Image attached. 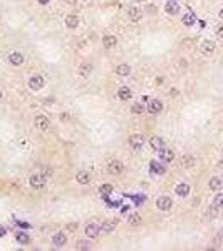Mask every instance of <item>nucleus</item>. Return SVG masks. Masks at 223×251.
<instances>
[{"label": "nucleus", "mask_w": 223, "mask_h": 251, "mask_svg": "<svg viewBox=\"0 0 223 251\" xmlns=\"http://www.w3.org/2000/svg\"><path fill=\"white\" fill-rule=\"evenodd\" d=\"M181 22H183V25H186V27H191L193 24H195V17H193L191 14H186L183 19H181Z\"/></svg>", "instance_id": "nucleus-28"}, {"label": "nucleus", "mask_w": 223, "mask_h": 251, "mask_svg": "<svg viewBox=\"0 0 223 251\" xmlns=\"http://www.w3.org/2000/svg\"><path fill=\"white\" fill-rule=\"evenodd\" d=\"M181 166H183L185 169L193 167V166H195V158H193V156H190V154L183 156V158H181Z\"/></svg>", "instance_id": "nucleus-23"}, {"label": "nucleus", "mask_w": 223, "mask_h": 251, "mask_svg": "<svg viewBox=\"0 0 223 251\" xmlns=\"http://www.w3.org/2000/svg\"><path fill=\"white\" fill-rule=\"evenodd\" d=\"M49 2H51V0H39V3H40V5H47Z\"/></svg>", "instance_id": "nucleus-37"}, {"label": "nucleus", "mask_w": 223, "mask_h": 251, "mask_svg": "<svg viewBox=\"0 0 223 251\" xmlns=\"http://www.w3.org/2000/svg\"><path fill=\"white\" fill-rule=\"evenodd\" d=\"M45 85V80L42 76H32L30 79H29V87L32 90H40Z\"/></svg>", "instance_id": "nucleus-4"}, {"label": "nucleus", "mask_w": 223, "mask_h": 251, "mask_svg": "<svg viewBox=\"0 0 223 251\" xmlns=\"http://www.w3.org/2000/svg\"><path fill=\"white\" fill-rule=\"evenodd\" d=\"M146 107H144V102H133V106H131V112L133 114H143Z\"/></svg>", "instance_id": "nucleus-26"}, {"label": "nucleus", "mask_w": 223, "mask_h": 251, "mask_svg": "<svg viewBox=\"0 0 223 251\" xmlns=\"http://www.w3.org/2000/svg\"><path fill=\"white\" fill-rule=\"evenodd\" d=\"M15 238H17V241L20 243V245H27L29 243V236L25 233H22V231H19L17 234H15Z\"/></svg>", "instance_id": "nucleus-29"}, {"label": "nucleus", "mask_w": 223, "mask_h": 251, "mask_svg": "<svg viewBox=\"0 0 223 251\" xmlns=\"http://www.w3.org/2000/svg\"><path fill=\"white\" fill-rule=\"evenodd\" d=\"M123 169H124V166H123L121 161H111L109 164H107V171H109L111 174H114V176H119L123 172Z\"/></svg>", "instance_id": "nucleus-9"}, {"label": "nucleus", "mask_w": 223, "mask_h": 251, "mask_svg": "<svg viewBox=\"0 0 223 251\" xmlns=\"http://www.w3.org/2000/svg\"><path fill=\"white\" fill-rule=\"evenodd\" d=\"M116 74H118V76L126 77V76H129V74H131V67L127 64H119L116 67Z\"/></svg>", "instance_id": "nucleus-24"}, {"label": "nucleus", "mask_w": 223, "mask_h": 251, "mask_svg": "<svg viewBox=\"0 0 223 251\" xmlns=\"http://www.w3.org/2000/svg\"><path fill=\"white\" fill-rule=\"evenodd\" d=\"M141 221H143L141 214H138V213H133V214L129 216V219H127V223H129L131 226H138V224H141Z\"/></svg>", "instance_id": "nucleus-27"}, {"label": "nucleus", "mask_w": 223, "mask_h": 251, "mask_svg": "<svg viewBox=\"0 0 223 251\" xmlns=\"http://www.w3.org/2000/svg\"><path fill=\"white\" fill-rule=\"evenodd\" d=\"M149 144H151V147L154 151H161L164 147V141L159 137V136H151V137H149Z\"/></svg>", "instance_id": "nucleus-15"}, {"label": "nucleus", "mask_w": 223, "mask_h": 251, "mask_svg": "<svg viewBox=\"0 0 223 251\" xmlns=\"http://www.w3.org/2000/svg\"><path fill=\"white\" fill-rule=\"evenodd\" d=\"M34 126L40 131H47L49 127H51V121L45 116H40L39 114V116H35V119H34Z\"/></svg>", "instance_id": "nucleus-5"}, {"label": "nucleus", "mask_w": 223, "mask_h": 251, "mask_svg": "<svg viewBox=\"0 0 223 251\" xmlns=\"http://www.w3.org/2000/svg\"><path fill=\"white\" fill-rule=\"evenodd\" d=\"M116 223H118V221H104V223L101 224V231H104V233L114 231V228H116Z\"/></svg>", "instance_id": "nucleus-25"}, {"label": "nucleus", "mask_w": 223, "mask_h": 251, "mask_svg": "<svg viewBox=\"0 0 223 251\" xmlns=\"http://www.w3.org/2000/svg\"><path fill=\"white\" fill-rule=\"evenodd\" d=\"M176 194H178L180 197H186L188 194H190V186L186 183H181V184H178V186H176Z\"/></svg>", "instance_id": "nucleus-19"}, {"label": "nucleus", "mask_w": 223, "mask_h": 251, "mask_svg": "<svg viewBox=\"0 0 223 251\" xmlns=\"http://www.w3.org/2000/svg\"><path fill=\"white\" fill-rule=\"evenodd\" d=\"M91 72H92V64L91 62H84V64H81L79 67H77V74H79V77H89L91 76Z\"/></svg>", "instance_id": "nucleus-11"}, {"label": "nucleus", "mask_w": 223, "mask_h": 251, "mask_svg": "<svg viewBox=\"0 0 223 251\" xmlns=\"http://www.w3.org/2000/svg\"><path fill=\"white\" fill-rule=\"evenodd\" d=\"M208 186H210V189H212V191H220L221 186H223V181H221L220 178H216V176H215V178L210 179Z\"/></svg>", "instance_id": "nucleus-22"}, {"label": "nucleus", "mask_w": 223, "mask_h": 251, "mask_svg": "<svg viewBox=\"0 0 223 251\" xmlns=\"http://www.w3.org/2000/svg\"><path fill=\"white\" fill-rule=\"evenodd\" d=\"M144 144H146V139H144L143 134H131L129 136V146L133 147V149L139 151Z\"/></svg>", "instance_id": "nucleus-1"}, {"label": "nucleus", "mask_w": 223, "mask_h": 251, "mask_svg": "<svg viewBox=\"0 0 223 251\" xmlns=\"http://www.w3.org/2000/svg\"><path fill=\"white\" fill-rule=\"evenodd\" d=\"M29 183H30V186L34 188V189H40V188H44V184H45V176L44 174H32L30 178H29Z\"/></svg>", "instance_id": "nucleus-3"}, {"label": "nucleus", "mask_w": 223, "mask_h": 251, "mask_svg": "<svg viewBox=\"0 0 223 251\" xmlns=\"http://www.w3.org/2000/svg\"><path fill=\"white\" fill-rule=\"evenodd\" d=\"M156 208L161 209V211H170L173 208V201L168 196H159L158 199H156Z\"/></svg>", "instance_id": "nucleus-2"}, {"label": "nucleus", "mask_w": 223, "mask_h": 251, "mask_svg": "<svg viewBox=\"0 0 223 251\" xmlns=\"http://www.w3.org/2000/svg\"><path fill=\"white\" fill-rule=\"evenodd\" d=\"M116 44H118L116 35H104L102 37V45H104V49H113V47H116Z\"/></svg>", "instance_id": "nucleus-16"}, {"label": "nucleus", "mask_w": 223, "mask_h": 251, "mask_svg": "<svg viewBox=\"0 0 223 251\" xmlns=\"http://www.w3.org/2000/svg\"><path fill=\"white\" fill-rule=\"evenodd\" d=\"M9 62L12 65H22L24 64V55L20 54V52H12L9 55Z\"/></svg>", "instance_id": "nucleus-18"}, {"label": "nucleus", "mask_w": 223, "mask_h": 251, "mask_svg": "<svg viewBox=\"0 0 223 251\" xmlns=\"http://www.w3.org/2000/svg\"><path fill=\"white\" fill-rule=\"evenodd\" d=\"M216 35L220 37V39H223V25H218L216 27Z\"/></svg>", "instance_id": "nucleus-34"}, {"label": "nucleus", "mask_w": 223, "mask_h": 251, "mask_svg": "<svg viewBox=\"0 0 223 251\" xmlns=\"http://www.w3.org/2000/svg\"><path fill=\"white\" fill-rule=\"evenodd\" d=\"M79 15H74V14H71V15H67L65 17V25H67L69 28H77L79 27Z\"/></svg>", "instance_id": "nucleus-17"}, {"label": "nucleus", "mask_w": 223, "mask_h": 251, "mask_svg": "<svg viewBox=\"0 0 223 251\" xmlns=\"http://www.w3.org/2000/svg\"><path fill=\"white\" fill-rule=\"evenodd\" d=\"M99 191H101L102 194H111V193H113V186H111V184H102V186L99 188Z\"/></svg>", "instance_id": "nucleus-31"}, {"label": "nucleus", "mask_w": 223, "mask_h": 251, "mask_svg": "<svg viewBox=\"0 0 223 251\" xmlns=\"http://www.w3.org/2000/svg\"><path fill=\"white\" fill-rule=\"evenodd\" d=\"M127 17H129L131 22H139V20L143 19V12H141V9H138V7H129V9H127Z\"/></svg>", "instance_id": "nucleus-10"}, {"label": "nucleus", "mask_w": 223, "mask_h": 251, "mask_svg": "<svg viewBox=\"0 0 223 251\" xmlns=\"http://www.w3.org/2000/svg\"><path fill=\"white\" fill-rule=\"evenodd\" d=\"M0 97H2V92H0Z\"/></svg>", "instance_id": "nucleus-41"}, {"label": "nucleus", "mask_w": 223, "mask_h": 251, "mask_svg": "<svg viewBox=\"0 0 223 251\" xmlns=\"http://www.w3.org/2000/svg\"><path fill=\"white\" fill-rule=\"evenodd\" d=\"M76 181L79 184H89L91 183V174H89V172H86V171H81V172H77V174H76Z\"/></svg>", "instance_id": "nucleus-20"}, {"label": "nucleus", "mask_w": 223, "mask_h": 251, "mask_svg": "<svg viewBox=\"0 0 223 251\" xmlns=\"http://www.w3.org/2000/svg\"><path fill=\"white\" fill-rule=\"evenodd\" d=\"M52 245L56 246V248H62V246L67 245V236H65L64 233H56L52 236Z\"/></svg>", "instance_id": "nucleus-7"}, {"label": "nucleus", "mask_w": 223, "mask_h": 251, "mask_svg": "<svg viewBox=\"0 0 223 251\" xmlns=\"http://www.w3.org/2000/svg\"><path fill=\"white\" fill-rule=\"evenodd\" d=\"M116 96L121 99V101H129L131 97H133V92H131L129 87H126V85H123V87L118 89V94Z\"/></svg>", "instance_id": "nucleus-14"}, {"label": "nucleus", "mask_w": 223, "mask_h": 251, "mask_svg": "<svg viewBox=\"0 0 223 251\" xmlns=\"http://www.w3.org/2000/svg\"><path fill=\"white\" fill-rule=\"evenodd\" d=\"M99 231H101V226H97L96 223H89L87 226H86V229H84L86 236L91 238V240L97 238V236H99Z\"/></svg>", "instance_id": "nucleus-6"}, {"label": "nucleus", "mask_w": 223, "mask_h": 251, "mask_svg": "<svg viewBox=\"0 0 223 251\" xmlns=\"http://www.w3.org/2000/svg\"><path fill=\"white\" fill-rule=\"evenodd\" d=\"M159 153V161H163V162H171L173 159H175V153H173L171 149H161V151H158Z\"/></svg>", "instance_id": "nucleus-13"}, {"label": "nucleus", "mask_w": 223, "mask_h": 251, "mask_svg": "<svg viewBox=\"0 0 223 251\" xmlns=\"http://www.w3.org/2000/svg\"><path fill=\"white\" fill-rule=\"evenodd\" d=\"M163 110V104L158 101V99H151L149 106H148V112L149 114H159Z\"/></svg>", "instance_id": "nucleus-12"}, {"label": "nucleus", "mask_w": 223, "mask_h": 251, "mask_svg": "<svg viewBox=\"0 0 223 251\" xmlns=\"http://www.w3.org/2000/svg\"><path fill=\"white\" fill-rule=\"evenodd\" d=\"M221 238H223V229H221Z\"/></svg>", "instance_id": "nucleus-40"}, {"label": "nucleus", "mask_w": 223, "mask_h": 251, "mask_svg": "<svg viewBox=\"0 0 223 251\" xmlns=\"http://www.w3.org/2000/svg\"><path fill=\"white\" fill-rule=\"evenodd\" d=\"M215 49H216V44H215L213 40H203V42L200 44V50L203 52V54H206V55L213 54Z\"/></svg>", "instance_id": "nucleus-8"}, {"label": "nucleus", "mask_w": 223, "mask_h": 251, "mask_svg": "<svg viewBox=\"0 0 223 251\" xmlns=\"http://www.w3.org/2000/svg\"><path fill=\"white\" fill-rule=\"evenodd\" d=\"M77 229V224L76 223H71V224H67L65 226V231H71V233H74Z\"/></svg>", "instance_id": "nucleus-33"}, {"label": "nucleus", "mask_w": 223, "mask_h": 251, "mask_svg": "<svg viewBox=\"0 0 223 251\" xmlns=\"http://www.w3.org/2000/svg\"><path fill=\"white\" fill-rule=\"evenodd\" d=\"M2 236H5V229L0 228V238H2Z\"/></svg>", "instance_id": "nucleus-38"}, {"label": "nucleus", "mask_w": 223, "mask_h": 251, "mask_svg": "<svg viewBox=\"0 0 223 251\" xmlns=\"http://www.w3.org/2000/svg\"><path fill=\"white\" fill-rule=\"evenodd\" d=\"M178 94H180V92H178V89H171V90H170V96H171V97H176Z\"/></svg>", "instance_id": "nucleus-36"}, {"label": "nucleus", "mask_w": 223, "mask_h": 251, "mask_svg": "<svg viewBox=\"0 0 223 251\" xmlns=\"http://www.w3.org/2000/svg\"><path fill=\"white\" fill-rule=\"evenodd\" d=\"M213 206L218 209H223V194H216L213 199Z\"/></svg>", "instance_id": "nucleus-30"}, {"label": "nucleus", "mask_w": 223, "mask_h": 251, "mask_svg": "<svg viewBox=\"0 0 223 251\" xmlns=\"http://www.w3.org/2000/svg\"><path fill=\"white\" fill-rule=\"evenodd\" d=\"M220 19H221V20H223V9H221V10H220Z\"/></svg>", "instance_id": "nucleus-39"}, {"label": "nucleus", "mask_w": 223, "mask_h": 251, "mask_svg": "<svg viewBox=\"0 0 223 251\" xmlns=\"http://www.w3.org/2000/svg\"><path fill=\"white\" fill-rule=\"evenodd\" d=\"M76 249H91L87 241H77L76 243Z\"/></svg>", "instance_id": "nucleus-32"}, {"label": "nucleus", "mask_w": 223, "mask_h": 251, "mask_svg": "<svg viewBox=\"0 0 223 251\" xmlns=\"http://www.w3.org/2000/svg\"><path fill=\"white\" fill-rule=\"evenodd\" d=\"M178 10H180V5L176 2H168L166 5H164V12H166L168 15H175V14H178Z\"/></svg>", "instance_id": "nucleus-21"}, {"label": "nucleus", "mask_w": 223, "mask_h": 251, "mask_svg": "<svg viewBox=\"0 0 223 251\" xmlns=\"http://www.w3.org/2000/svg\"><path fill=\"white\" fill-rule=\"evenodd\" d=\"M64 3H67V5H71V7H74L77 3V0H64Z\"/></svg>", "instance_id": "nucleus-35"}]
</instances>
